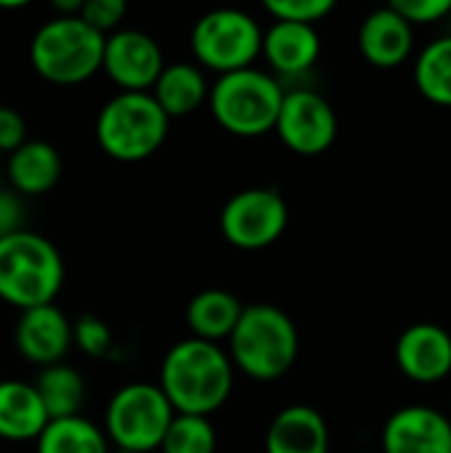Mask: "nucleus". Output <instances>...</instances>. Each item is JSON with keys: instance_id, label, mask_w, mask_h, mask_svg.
I'll return each instance as SVG.
<instances>
[{"instance_id": "obj_6", "label": "nucleus", "mask_w": 451, "mask_h": 453, "mask_svg": "<svg viewBox=\"0 0 451 453\" xmlns=\"http://www.w3.org/2000/svg\"><path fill=\"white\" fill-rule=\"evenodd\" d=\"M170 119L152 93H117L96 117L98 149L117 162H144L167 138Z\"/></svg>"}, {"instance_id": "obj_29", "label": "nucleus", "mask_w": 451, "mask_h": 453, "mask_svg": "<svg viewBox=\"0 0 451 453\" xmlns=\"http://www.w3.org/2000/svg\"><path fill=\"white\" fill-rule=\"evenodd\" d=\"M391 8L415 29L447 19L451 13V0H393Z\"/></svg>"}, {"instance_id": "obj_28", "label": "nucleus", "mask_w": 451, "mask_h": 453, "mask_svg": "<svg viewBox=\"0 0 451 453\" xmlns=\"http://www.w3.org/2000/svg\"><path fill=\"white\" fill-rule=\"evenodd\" d=\"M125 13H128V5L122 0H82L80 19L98 35L109 37L112 32L120 29Z\"/></svg>"}, {"instance_id": "obj_16", "label": "nucleus", "mask_w": 451, "mask_h": 453, "mask_svg": "<svg viewBox=\"0 0 451 453\" xmlns=\"http://www.w3.org/2000/svg\"><path fill=\"white\" fill-rule=\"evenodd\" d=\"M359 50L375 69H396L415 50V29L391 5L377 8L359 27Z\"/></svg>"}, {"instance_id": "obj_33", "label": "nucleus", "mask_w": 451, "mask_h": 453, "mask_svg": "<svg viewBox=\"0 0 451 453\" xmlns=\"http://www.w3.org/2000/svg\"><path fill=\"white\" fill-rule=\"evenodd\" d=\"M109 453H128V451H117V449H114V451H109Z\"/></svg>"}, {"instance_id": "obj_1", "label": "nucleus", "mask_w": 451, "mask_h": 453, "mask_svg": "<svg viewBox=\"0 0 451 453\" xmlns=\"http://www.w3.org/2000/svg\"><path fill=\"white\" fill-rule=\"evenodd\" d=\"M234 364L229 353L205 340L175 342L159 366L157 388L175 414L207 417L221 411L234 390Z\"/></svg>"}, {"instance_id": "obj_17", "label": "nucleus", "mask_w": 451, "mask_h": 453, "mask_svg": "<svg viewBox=\"0 0 451 453\" xmlns=\"http://www.w3.org/2000/svg\"><path fill=\"white\" fill-rule=\"evenodd\" d=\"M266 453H330L327 419L306 403L282 409L266 430Z\"/></svg>"}, {"instance_id": "obj_31", "label": "nucleus", "mask_w": 451, "mask_h": 453, "mask_svg": "<svg viewBox=\"0 0 451 453\" xmlns=\"http://www.w3.org/2000/svg\"><path fill=\"white\" fill-rule=\"evenodd\" d=\"M24 228V202L13 191L0 188V239Z\"/></svg>"}, {"instance_id": "obj_11", "label": "nucleus", "mask_w": 451, "mask_h": 453, "mask_svg": "<svg viewBox=\"0 0 451 453\" xmlns=\"http://www.w3.org/2000/svg\"><path fill=\"white\" fill-rule=\"evenodd\" d=\"M165 66L159 42L141 29H117L104 40L101 72L120 93H149Z\"/></svg>"}, {"instance_id": "obj_22", "label": "nucleus", "mask_w": 451, "mask_h": 453, "mask_svg": "<svg viewBox=\"0 0 451 453\" xmlns=\"http://www.w3.org/2000/svg\"><path fill=\"white\" fill-rule=\"evenodd\" d=\"M35 390H37L40 403L45 406L48 419L80 417L85 406V395H88L82 374L69 364H53V366L40 369L35 380Z\"/></svg>"}, {"instance_id": "obj_18", "label": "nucleus", "mask_w": 451, "mask_h": 453, "mask_svg": "<svg viewBox=\"0 0 451 453\" xmlns=\"http://www.w3.org/2000/svg\"><path fill=\"white\" fill-rule=\"evenodd\" d=\"M5 173L16 196H43L61 178V154L48 141H27L8 154Z\"/></svg>"}, {"instance_id": "obj_5", "label": "nucleus", "mask_w": 451, "mask_h": 453, "mask_svg": "<svg viewBox=\"0 0 451 453\" xmlns=\"http://www.w3.org/2000/svg\"><path fill=\"white\" fill-rule=\"evenodd\" d=\"M104 40L80 16H53L29 42L32 69L45 82L80 85L101 72Z\"/></svg>"}, {"instance_id": "obj_27", "label": "nucleus", "mask_w": 451, "mask_h": 453, "mask_svg": "<svg viewBox=\"0 0 451 453\" xmlns=\"http://www.w3.org/2000/svg\"><path fill=\"white\" fill-rule=\"evenodd\" d=\"M266 11L271 13L274 21L316 27L322 19H327L335 11V3L332 0H268Z\"/></svg>"}, {"instance_id": "obj_24", "label": "nucleus", "mask_w": 451, "mask_h": 453, "mask_svg": "<svg viewBox=\"0 0 451 453\" xmlns=\"http://www.w3.org/2000/svg\"><path fill=\"white\" fill-rule=\"evenodd\" d=\"M415 85L425 101L451 109V35L420 50L415 61Z\"/></svg>"}, {"instance_id": "obj_12", "label": "nucleus", "mask_w": 451, "mask_h": 453, "mask_svg": "<svg viewBox=\"0 0 451 453\" xmlns=\"http://www.w3.org/2000/svg\"><path fill=\"white\" fill-rule=\"evenodd\" d=\"M393 356L407 380L417 385L444 382L451 374V334L433 321H417L399 334Z\"/></svg>"}, {"instance_id": "obj_20", "label": "nucleus", "mask_w": 451, "mask_h": 453, "mask_svg": "<svg viewBox=\"0 0 451 453\" xmlns=\"http://www.w3.org/2000/svg\"><path fill=\"white\" fill-rule=\"evenodd\" d=\"M48 422L51 419L37 398L35 385H27L21 380L0 382V441H37Z\"/></svg>"}, {"instance_id": "obj_32", "label": "nucleus", "mask_w": 451, "mask_h": 453, "mask_svg": "<svg viewBox=\"0 0 451 453\" xmlns=\"http://www.w3.org/2000/svg\"><path fill=\"white\" fill-rule=\"evenodd\" d=\"M53 11H56V16H80L82 0H56Z\"/></svg>"}, {"instance_id": "obj_2", "label": "nucleus", "mask_w": 451, "mask_h": 453, "mask_svg": "<svg viewBox=\"0 0 451 453\" xmlns=\"http://www.w3.org/2000/svg\"><path fill=\"white\" fill-rule=\"evenodd\" d=\"M229 342L234 369L258 382L282 380L298 361L300 337L295 321L276 305H245Z\"/></svg>"}, {"instance_id": "obj_19", "label": "nucleus", "mask_w": 451, "mask_h": 453, "mask_svg": "<svg viewBox=\"0 0 451 453\" xmlns=\"http://www.w3.org/2000/svg\"><path fill=\"white\" fill-rule=\"evenodd\" d=\"M149 93L157 101V106L165 111V117L175 119V117H189L199 106H205L210 96V85L197 64L173 61L162 66Z\"/></svg>"}, {"instance_id": "obj_7", "label": "nucleus", "mask_w": 451, "mask_h": 453, "mask_svg": "<svg viewBox=\"0 0 451 453\" xmlns=\"http://www.w3.org/2000/svg\"><path fill=\"white\" fill-rule=\"evenodd\" d=\"M173 417L175 411L157 385L130 382L109 398L104 414V435L117 451H159Z\"/></svg>"}, {"instance_id": "obj_26", "label": "nucleus", "mask_w": 451, "mask_h": 453, "mask_svg": "<svg viewBox=\"0 0 451 453\" xmlns=\"http://www.w3.org/2000/svg\"><path fill=\"white\" fill-rule=\"evenodd\" d=\"M112 329L98 316L85 313L72 324V348H77L88 358H106L112 353Z\"/></svg>"}, {"instance_id": "obj_23", "label": "nucleus", "mask_w": 451, "mask_h": 453, "mask_svg": "<svg viewBox=\"0 0 451 453\" xmlns=\"http://www.w3.org/2000/svg\"><path fill=\"white\" fill-rule=\"evenodd\" d=\"M35 453H109V441L98 425L80 414L51 419L35 441Z\"/></svg>"}, {"instance_id": "obj_4", "label": "nucleus", "mask_w": 451, "mask_h": 453, "mask_svg": "<svg viewBox=\"0 0 451 453\" xmlns=\"http://www.w3.org/2000/svg\"><path fill=\"white\" fill-rule=\"evenodd\" d=\"M284 101L282 80L258 66L221 74L210 85L207 106L215 122L237 138H258L274 130Z\"/></svg>"}, {"instance_id": "obj_8", "label": "nucleus", "mask_w": 451, "mask_h": 453, "mask_svg": "<svg viewBox=\"0 0 451 453\" xmlns=\"http://www.w3.org/2000/svg\"><path fill=\"white\" fill-rule=\"evenodd\" d=\"M263 29L260 24L237 8H215L194 21L191 53L199 66L221 74L255 66L260 58Z\"/></svg>"}, {"instance_id": "obj_34", "label": "nucleus", "mask_w": 451, "mask_h": 453, "mask_svg": "<svg viewBox=\"0 0 451 453\" xmlns=\"http://www.w3.org/2000/svg\"><path fill=\"white\" fill-rule=\"evenodd\" d=\"M364 453H375V451H364Z\"/></svg>"}, {"instance_id": "obj_25", "label": "nucleus", "mask_w": 451, "mask_h": 453, "mask_svg": "<svg viewBox=\"0 0 451 453\" xmlns=\"http://www.w3.org/2000/svg\"><path fill=\"white\" fill-rule=\"evenodd\" d=\"M218 449V433L207 417H189L175 414L162 443V453H215Z\"/></svg>"}, {"instance_id": "obj_21", "label": "nucleus", "mask_w": 451, "mask_h": 453, "mask_svg": "<svg viewBox=\"0 0 451 453\" xmlns=\"http://www.w3.org/2000/svg\"><path fill=\"white\" fill-rule=\"evenodd\" d=\"M245 305L234 292L226 289H205L197 292L186 305V326L191 329L194 340L221 342L229 340Z\"/></svg>"}, {"instance_id": "obj_30", "label": "nucleus", "mask_w": 451, "mask_h": 453, "mask_svg": "<svg viewBox=\"0 0 451 453\" xmlns=\"http://www.w3.org/2000/svg\"><path fill=\"white\" fill-rule=\"evenodd\" d=\"M27 141V119L13 106H0V151L11 154Z\"/></svg>"}, {"instance_id": "obj_13", "label": "nucleus", "mask_w": 451, "mask_h": 453, "mask_svg": "<svg viewBox=\"0 0 451 453\" xmlns=\"http://www.w3.org/2000/svg\"><path fill=\"white\" fill-rule=\"evenodd\" d=\"M380 453H451V419L433 406H404L383 425Z\"/></svg>"}, {"instance_id": "obj_15", "label": "nucleus", "mask_w": 451, "mask_h": 453, "mask_svg": "<svg viewBox=\"0 0 451 453\" xmlns=\"http://www.w3.org/2000/svg\"><path fill=\"white\" fill-rule=\"evenodd\" d=\"M322 53V37L316 27L274 21L263 32L260 56L271 66V74L279 77H300L306 74Z\"/></svg>"}, {"instance_id": "obj_9", "label": "nucleus", "mask_w": 451, "mask_h": 453, "mask_svg": "<svg viewBox=\"0 0 451 453\" xmlns=\"http://www.w3.org/2000/svg\"><path fill=\"white\" fill-rule=\"evenodd\" d=\"M290 207L279 188L258 186L234 194L221 210V234L237 250H266L282 239Z\"/></svg>"}, {"instance_id": "obj_10", "label": "nucleus", "mask_w": 451, "mask_h": 453, "mask_svg": "<svg viewBox=\"0 0 451 453\" xmlns=\"http://www.w3.org/2000/svg\"><path fill=\"white\" fill-rule=\"evenodd\" d=\"M274 130L292 154L319 157L332 149L338 138V114L322 93L311 88H295L284 90Z\"/></svg>"}, {"instance_id": "obj_14", "label": "nucleus", "mask_w": 451, "mask_h": 453, "mask_svg": "<svg viewBox=\"0 0 451 453\" xmlns=\"http://www.w3.org/2000/svg\"><path fill=\"white\" fill-rule=\"evenodd\" d=\"M13 342L19 356L40 369L64 364L66 353L72 350V321L56 303L21 311Z\"/></svg>"}, {"instance_id": "obj_3", "label": "nucleus", "mask_w": 451, "mask_h": 453, "mask_svg": "<svg viewBox=\"0 0 451 453\" xmlns=\"http://www.w3.org/2000/svg\"><path fill=\"white\" fill-rule=\"evenodd\" d=\"M64 287V260L53 242L35 231L0 239V300L19 308L53 305Z\"/></svg>"}]
</instances>
